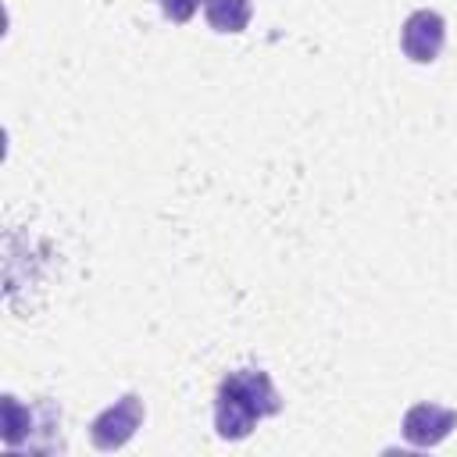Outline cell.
<instances>
[{
    "mask_svg": "<svg viewBox=\"0 0 457 457\" xmlns=\"http://www.w3.org/2000/svg\"><path fill=\"white\" fill-rule=\"evenodd\" d=\"M282 407L271 378L261 368H236L221 378L214 400V428L221 439H246L253 425Z\"/></svg>",
    "mask_w": 457,
    "mask_h": 457,
    "instance_id": "6da1fadb",
    "label": "cell"
},
{
    "mask_svg": "<svg viewBox=\"0 0 457 457\" xmlns=\"http://www.w3.org/2000/svg\"><path fill=\"white\" fill-rule=\"evenodd\" d=\"M139 425H143V400L136 393H125L121 400H114L107 411H100L93 418L89 439L96 450H118L136 436Z\"/></svg>",
    "mask_w": 457,
    "mask_h": 457,
    "instance_id": "7a4b0ae2",
    "label": "cell"
},
{
    "mask_svg": "<svg viewBox=\"0 0 457 457\" xmlns=\"http://www.w3.org/2000/svg\"><path fill=\"white\" fill-rule=\"evenodd\" d=\"M443 43H446V21L436 14V11H414L407 21H403V29H400V46H403V54L411 57V61H418V64H432L436 57H439V50H443Z\"/></svg>",
    "mask_w": 457,
    "mask_h": 457,
    "instance_id": "3957f363",
    "label": "cell"
},
{
    "mask_svg": "<svg viewBox=\"0 0 457 457\" xmlns=\"http://www.w3.org/2000/svg\"><path fill=\"white\" fill-rule=\"evenodd\" d=\"M450 428H457V411L443 403H414L403 414V439L411 446H436L450 436Z\"/></svg>",
    "mask_w": 457,
    "mask_h": 457,
    "instance_id": "277c9868",
    "label": "cell"
},
{
    "mask_svg": "<svg viewBox=\"0 0 457 457\" xmlns=\"http://www.w3.org/2000/svg\"><path fill=\"white\" fill-rule=\"evenodd\" d=\"M250 0H204L207 25L214 32H243L250 21Z\"/></svg>",
    "mask_w": 457,
    "mask_h": 457,
    "instance_id": "5b68a950",
    "label": "cell"
},
{
    "mask_svg": "<svg viewBox=\"0 0 457 457\" xmlns=\"http://www.w3.org/2000/svg\"><path fill=\"white\" fill-rule=\"evenodd\" d=\"M200 0H161V11L171 18V21H189L196 14Z\"/></svg>",
    "mask_w": 457,
    "mask_h": 457,
    "instance_id": "8992f818",
    "label": "cell"
}]
</instances>
